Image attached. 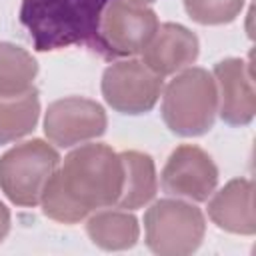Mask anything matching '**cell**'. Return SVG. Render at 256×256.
I'll use <instances>...</instances> for the list:
<instances>
[{
  "instance_id": "cell-1",
  "label": "cell",
  "mask_w": 256,
  "mask_h": 256,
  "mask_svg": "<svg viewBox=\"0 0 256 256\" xmlns=\"http://www.w3.org/2000/svg\"><path fill=\"white\" fill-rule=\"evenodd\" d=\"M124 182L122 158L108 144H82L54 170L44 186V216L60 224H76L88 214L116 206Z\"/></svg>"
},
{
  "instance_id": "cell-2",
  "label": "cell",
  "mask_w": 256,
  "mask_h": 256,
  "mask_svg": "<svg viewBox=\"0 0 256 256\" xmlns=\"http://www.w3.org/2000/svg\"><path fill=\"white\" fill-rule=\"evenodd\" d=\"M108 0H22L20 22L36 52L68 46L94 50L98 24Z\"/></svg>"
},
{
  "instance_id": "cell-3",
  "label": "cell",
  "mask_w": 256,
  "mask_h": 256,
  "mask_svg": "<svg viewBox=\"0 0 256 256\" xmlns=\"http://www.w3.org/2000/svg\"><path fill=\"white\" fill-rule=\"evenodd\" d=\"M218 114V94L208 70L188 66L164 88L162 120L170 132L190 138L206 134Z\"/></svg>"
},
{
  "instance_id": "cell-4",
  "label": "cell",
  "mask_w": 256,
  "mask_h": 256,
  "mask_svg": "<svg viewBox=\"0 0 256 256\" xmlns=\"http://www.w3.org/2000/svg\"><path fill=\"white\" fill-rule=\"evenodd\" d=\"M60 164L58 150L32 138L0 156V190L16 206H38L44 186Z\"/></svg>"
},
{
  "instance_id": "cell-5",
  "label": "cell",
  "mask_w": 256,
  "mask_h": 256,
  "mask_svg": "<svg viewBox=\"0 0 256 256\" xmlns=\"http://www.w3.org/2000/svg\"><path fill=\"white\" fill-rule=\"evenodd\" d=\"M206 220L200 208L180 198L156 200L144 214L146 246L160 256H186L204 240Z\"/></svg>"
},
{
  "instance_id": "cell-6",
  "label": "cell",
  "mask_w": 256,
  "mask_h": 256,
  "mask_svg": "<svg viewBox=\"0 0 256 256\" xmlns=\"http://www.w3.org/2000/svg\"><path fill=\"white\" fill-rule=\"evenodd\" d=\"M158 24L156 12L142 2L108 0L100 16L94 52L108 60L140 54Z\"/></svg>"
},
{
  "instance_id": "cell-7",
  "label": "cell",
  "mask_w": 256,
  "mask_h": 256,
  "mask_svg": "<svg viewBox=\"0 0 256 256\" xmlns=\"http://www.w3.org/2000/svg\"><path fill=\"white\" fill-rule=\"evenodd\" d=\"M162 76L152 72L142 60H120L102 74V96L106 104L128 116L150 112L162 94Z\"/></svg>"
},
{
  "instance_id": "cell-8",
  "label": "cell",
  "mask_w": 256,
  "mask_h": 256,
  "mask_svg": "<svg viewBox=\"0 0 256 256\" xmlns=\"http://www.w3.org/2000/svg\"><path fill=\"white\" fill-rule=\"evenodd\" d=\"M108 118L104 108L96 100L82 96L54 100L44 114V134L60 148H72L102 136Z\"/></svg>"
},
{
  "instance_id": "cell-9",
  "label": "cell",
  "mask_w": 256,
  "mask_h": 256,
  "mask_svg": "<svg viewBox=\"0 0 256 256\" xmlns=\"http://www.w3.org/2000/svg\"><path fill=\"white\" fill-rule=\"evenodd\" d=\"M160 186L168 196L206 202L218 186V168L208 152L194 144H182L168 156Z\"/></svg>"
},
{
  "instance_id": "cell-10",
  "label": "cell",
  "mask_w": 256,
  "mask_h": 256,
  "mask_svg": "<svg viewBox=\"0 0 256 256\" xmlns=\"http://www.w3.org/2000/svg\"><path fill=\"white\" fill-rule=\"evenodd\" d=\"M212 78L220 118L230 126L250 124L256 112V92L248 62L242 58H224L216 62Z\"/></svg>"
},
{
  "instance_id": "cell-11",
  "label": "cell",
  "mask_w": 256,
  "mask_h": 256,
  "mask_svg": "<svg viewBox=\"0 0 256 256\" xmlns=\"http://www.w3.org/2000/svg\"><path fill=\"white\" fill-rule=\"evenodd\" d=\"M198 52L200 42L192 30L176 22H164L158 24L154 36L140 54L142 62L164 78L192 66L198 58Z\"/></svg>"
},
{
  "instance_id": "cell-12",
  "label": "cell",
  "mask_w": 256,
  "mask_h": 256,
  "mask_svg": "<svg viewBox=\"0 0 256 256\" xmlns=\"http://www.w3.org/2000/svg\"><path fill=\"white\" fill-rule=\"evenodd\" d=\"M208 218L224 232L252 236L254 218V184L250 178H234L208 200Z\"/></svg>"
},
{
  "instance_id": "cell-13",
  "label": "cell",
  "mask_w": 256,
  "mask_h": 256,
  "mask_svg": "<svg viewBox=\"0 0 256 256\" xmlns=\"http://www.w3.org/2000/svg\"><path fill=\"white\" fill-rule=\"evenodd\" d=\"M122 168H124V182L122 192L116 202V208L122 210H136L146 206L158 190L156 166L152 156L138 152V150H124L120 152Z\"/></svg>"
},
{
  "instance_id": "cell-14",
  "label": "cell",
  "mask_w": 256,
  "mask_h": 256,
  "mask_svg": "<svg viewBox=\"0 0 256 256\" xmlns=\"http://www.w3.org/2000/svg\"><path fill=\"white\" fill-rule=\"evenodd\" d=\"M88 238L102 250H128L140 238V224L128 210H96L86 222Z\"/></svg>"
},
{
  "instance_id": "cell-15",
  "label": "cell",
  "mask_w": 256,
  "mask_h": 256,
  "mask_svg": "<svg viewBox=\"0 0 256 256\" xmlns=\"http://www.w3.org/2000/svg\"><path fill=\"white\" fill-rule=\"evenodd\" d=\"M40 118L38 90L22 96H0V146L28 136Z\"/></svg>"
},
{
  "instance_id": "cell-16",
  "label": "cell",
  "mask_w": 256,
  "mask_h": 256,
  "mask_svg": "<svg viewBox=\"0 0 256 256\" xmlns=\"http://www.w3.org/2000/svg\"><path fill=\"white\" fill-rule=\"evenodd\" d=\"M38 62L16 44L0 42V96H22L34 90Z\"/></svg>"
},
{
  "instance_id": "cell-17",
  "label": "cell",
  "mask_w": 256,
  "mask_h": 256,
  "mask_svg": "<svg viewBox=\"0 0 256 256\" xmlns=\"http://www.w3.org/2000/svg\"><path fill=\"white\" fill-rule=\"evenodd\" d=\"M244 0H184L186 14L204 26L228 24L242 12Z\"/></svg>"
},
{
  "instance_id": "cell-18",
  "label": "cell",
  "mask_w": 256,
  "mask_h": 256,
  "mask_svg": "<svg viewBox=\"0 0 256 256\" xmlns=\"http://www.w3.org/2000/svg\"><path fill=\"white\" fill-rule=\"evenodd\" d=\"M10 232V210L6 208L4 202H0V242L8 236Z\"/></svg>"
},
{
  "instance_id": "cell-19",
  "label": "cell",
  "mask_w": 256,
  "mask_h": 256,
  "mask_svg": "<svg viewBox=\"0 0 256 256\" xmlns=\"http://www.w3.org/2000/svg\"><path fill=\"white\" fill-rule=\"evenodd\" d=\"M134 2H142V4H152L154 0H134Z\"/></svg>"
}]
</instances>
